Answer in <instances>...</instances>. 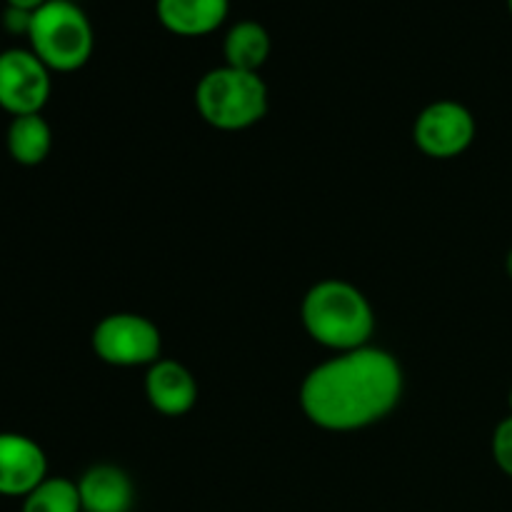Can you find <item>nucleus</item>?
Segmentation results:
<instances>
[{
  "instance_id": "1",
  "label": "nucleus",
  "mask_w": 512,
  "mask_h": 512,
  "mask_svg": "<svg viewBox=\"0 0 512 512\" xmlns=\"http://www.w3.org/2000/svg\"><path fill=\"white\" fill-rule=\"evenodd\" d=\"M403 398V368L388 350L338 353L305 375L300 408L305 418L330 433H353L380 423Z\"/></svg>"
},
{
  "instance_id": "2",
  "label": "nucleus",
  "mask_w": 512,
  "mask_h": 512,
  "mask_svg": "<svg viewBox=\"0 0 512 512\" xmlns=\"http://www.w3.org/2000/svg\"><path fill=\"white\" fill-rule=\"evenodd\" d=\"M303 325L310 338L335 353H348L370 345L375 333V313L363 290L340 278L315 283L305 293Z\"/></svg>"
},
{
  "instance_id": "3",
  "label": "nucleus",
  "mask_w": 512,
  "mask_h": 512,
  "mask_svg": "<svg viewBox=\"0 0 512 512\" xmlns=\"http://www.w3.org/2000/svg\"><path fill=\"white\" fill-rule=\"evenodd\" d=\"M195 108L200 118L218 130H245L268 113V85L260 73L220 68L208 70L195 88Z\"/></svg>"
},
{
  "instance_id": "4",
  "label": "nucleus",
  "mask_w": 512,
  "mask_h": 512,
  "mask_svg": "<svg viewBox=\"0 0 512 512\" xmlns=\"http://www.w3.org/2000/svg\"><path fill=\"white\" fill-rule=\"evenodd\" d=\"M28 43L50 73H75L93 55V23L73 0H48L33 10Z\"/></svg>"
},
{
  "instance_id": "5",
  "label": "nucleus",
  "mask_w": 512,
  "mask_h": 512,
  "mask_svg": "<svg viewBox=\"0 0 512 512\" xmlns=\"http://www.w3.org/2000/svg\"><path fill=\"white\" fill-rule=\"evenodd\" d=\"M163 338L153 320L138 313L105 315L93 330V350L115 368H140L160 360Z\"/></svg>"
},
{
  "instance_id": "6",
  "label": "nucleus",
  "mask_w": 512,
  "mask_h": 512,
  "mask_svg": "<svg viewBox=\"0 0 512 512\" xmlns=\"http://www.w3.org/2000/svg\"><path fill=\"white\" fill-rule=\"evenodd\" d=\"M30 48L0 50V108L10 118L35 115L48 105L53 78Z\"/></svg>"
},
{
  "instance_id": "7",
  "label": "nucleus",
  "mask_w": 512,
  "mask_h": 512,
  "mask_svg": "<svg viewBox=\"0 0 512 512\" xmlns=\"http://www.w3.org/2000/svg\"><path fill=\"white\" fill-rule=\"evenodd\" d=\"M475 118L458 100H435L420 110L413 125V140L428 158H458L473 145Z\"/></svg>"
},
{
  "instance_id": "8",
  "label": "nucleus",
  "mask_w": 512,
  "mask_h": 512,
  "mask_svg": "<svg viewBox=\"0 0 512 512\" xmlns=\"http://www.w3.org/2000/svg\"><path fill=\"white\" fill-rule=\"evenodd\" d=\"M48 478L45 450L20 433H0V495L25 498Z\"/></svg>"
},
{
  "instance_id": "9",
  "label": "nucleus",
  "mask_w": 512,
  "mask_h": 512,
  "mask_svg": "<svg viewBox=\"0 0 512 512\" xmlns=\"http://www.w3.org/2000/svg\"><path fill=\"white\" fill-rule=\"evenodd\" d=\"M145 398L160 415L180 418L198 403V383L178 360H158L145 375Z\"/></svg>"
},
{
  "instance_id": "10",
  "label": "nucleus",
  "mask_w": 512,
  "mask_h": 512,
  "mask_svg": "<svg viewBox=\"0 0 512 512\" xmlns=\"http://www.w3.org/2000/svg\"><path fill=\"white\" fill-rule=\"evenodd\" d=\"M230 13V0H155V15L178 38L215 33Z\"/></svg>"
},
{
  "instance_id": "11",
  "label": "nucleus",
  "mask_w": 512,
  "mask_h": 512,
  "mask_svg": "<svg viewBox=\"0 0 512 512\" xmlns=\"http://www.w3.org/2000/svg\"><path fill=\"white\" fill-rule=\"evenodd\" d=\"M83 512H130L133 483L118 465H93L78 480Z\"/></svg>"
},
{
  "instance_id": "12",
  "label": "nucleus",
  "mask_w": 512,
  "mask_h": 512,
  "mask_svg": "<svg viewBox=\"0 0 512 512\" xmlns=\"http://www.w3.org/2000/svg\"><path fill=\"white\" fill-rule=\"evenodd\" d=\"M270 48L273 43H270V33L265 30V25H260L258 20H238L225 33V65L248 70V73H260V68L268 63Z\"/></svg>"
},
{
  "instance_id": "13",
  "label": "nucleus",
  "mask_w": 512,
  "mask_h": 512,
  "mask_svg": "<svg viewBox=\"0 0 512 512\" xmlns=\"http://www.w3.org/2000/svg\"><path fill=\"white\" fill-rule=\"evenodd\" d=\"M5 148L18 165H25V168L40 165L53 148V130L48 120L40 113L13 118L5 130Z\"/></svg>"
},
{
  "instance_id": "14",
  "label": "nucleus",
  "mask_w": 512,
  "mask_h": 512,
  "mask_svg": "<svg viewBox=\"0 0 512 512\" xmlns=\"http://www.w3.org/2000/svg\"><path fill=\"white\" fill-rule=\"evenodd\" d=\"M20 512H83L78 483L48 475L33 493L25 495Z\"/></svg>"
},
{
  "instance_id": "15",
  "label": "nucleus",
  "mask_w": 512,
  "mask_h": 512,
  "mask_svg": "<svg viewBox=\"0 0 512 512\" xmlns=\"http://www.w3.org/2000/svg\"><path fill=\"white\" fill-rule=\"evenodd\" d=\"M493 458H495V465H498L508 478H512V415L495 428Z\"/></svg>"
},
{
  "instance_id": "16",
  "label": "nucleus",
  "mask_w": 512,
  "mask_h": 512,
  "mask_svg": "<svg viewBox=\"0 0 512 512\" xmlns=\"http://www.w3.org/2000/svg\"><path fill=\"white\" fill-rule=\"evenodd\" d=\"M30 20H33V10L13 8V5H5L3 15H0V23L10 35H25V38H28Z\"/></svg>"
},
{
  "instance_id": "17",
  "label": "nucleus",
  "mask_w": 512,
  "mask_h": 512,
  "mask_svg": "<svg viewBox=\"0 0 512 512\" xmlns=\"http://www.w3.org/2000/svg\"><path fill=\"white\" fill-rule=\"evenodd\" d=\"M43 3H48V0H5V5H13V8L23 10H38Z\"/></svg>"
},
{
  "instance_id": "18",
  "label": "nucleus",
  "mask_w": 512,
  "mask_h": 512,
  "mask_svg": "<svg viewBox=\"0 0 512 512\" xmlns=\"http://www.w3.org/2000/svg\"><path fill=\"white\" fill-rule=\"evenodd\" d=\"M505 268H508V275H510V280H512V250L508 253V260H505Z\"/></svg>"
},
{
  "instance_id": "19",
  "label": "nucleus",
  "mask_w": 512,
  "mask_h": 512,
  "mask_svg": "<svg viewBox=\"0 0 512 512\" xmlns=\"http://www.w3.org/2000/svg\"><path fill=\"white\" fill-rule=\"evenodd\" d=\"M508 10H510V15H512V0H508Z\"/></svg>"
},
{
  "instance_id": "20",
  "label": "nucleus",
  "mask_w": 512,
  "mask_h": 512,
  "mask_svg": "<svg viewBox=\"0 0 512 512\" xmlns=\"http://www.w3.org/2000/svg\"><path fill=\"white\" fill-rule=\"evenodd\" d=\"M510 410H512V388H510Z\"/></svg>"
}]
</instances>
